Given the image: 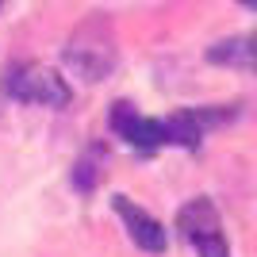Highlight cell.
I'll list each match as a JSON object with an SVG mask.
<instances>
[{"instance_id": "8", "label": "cell", "mask_w": 257, "mask_h": 257, "mask_svg": "<svg viewBox=\"0 0 257 257\" xmlns=\"http://www.w3.org/2000/svg\"><path fill=\"white\" fill-rule=\"evenodd\" d=\"M100 165H104V146H88L73 165V188L81 196H88L100 184Z\"/></svg>"}, {"instance_id": "2", "label": "cell", "mask_w": 257, "mask_h": 257, "mask_svg": "<svg viewBox=\"0 0 257 257\" xmlns=\"http://www.w3.org/2000/svg\"><path fill=\"white\" fill-rule=\"evenodd\" d=\"M177 230L188 246L200 257H230V246L223 238V219H219V207L207 200V196H196L177 211Z\"/></svg>"}, {"instance_id": "1", "label": "cell", "mask_w": 257, "mask_h": 257, "mask_svg": "<svg viewBox=\"0 0 257 257\" xmlns=\"http://www.w3.org/2000/svg\"><path fill=\"white\" fill-rule=\"evenodd\" d=\"M62 62L73 77H81L85 85H100L115 73L119 65V46H115V31L107 16H88L73 27V35L62 46Z\"/></svg>"}, {"instance_id": "6", "label": "cell", "mask_w": 257, "mask_h": 257, "mask_svg": "<svg viewBox=\"0 0 257 257\" xmlns=\"http://www.w3.org/2000/svg\"><path fill=\"white\" fill-rule=\"evenodd\" d=\"M230 119V111H211V107H184V111H173L169 119H161L165 127V146H184V150H196L204 142L207 127Z\"/></svg>"}, {"instance_id": "3", "label": "cell", "mask_w": 257, "mask_h": 257, "mask_svg": "<svg viewBox=\"0 0 257 257\" xmlns=\"http://www.w3.org/2000/svg\"><path fill=\"white\" fill-rule=\"evenodd\" d=\"M8 96L20 104H43V107H65L69 104V85L50 65H16L8 73Z\"/></svg>"}, {"instance_id": "5", "label": "cell", "mask_w": 257, "mask_h": 257, "mask_svg": "<svg viewBox=\"0 0 257 257\" xmlns=\"http://www.w3.org/2000/svg\"><path fill=\"white\" fill-rule=\"evenodd\" d=\"M111 131H115L123 142H131L139 154H154V150L165 146V127H161V119L139 115L135 104H127V100L111 104Z\"/></svg>"}, {"instance_id": "7", "label": "cell", "mask_w": 257, "mask_h": 257, "mask_svg": "<svg viewBox=\"0 0 257 257\" xmlns=\"http://www.w3.org/2000/svg\"><path fill=\"white\" fill-rule=\"evenodd\" d=\"M207 62L215 65H234V69H249L257 73V31L249 35H234V39H223L207 50Z\"/></svg>"}, {"instance_id": "9", "label": "cell", "mask_w": 257, "mask_h": 257, "mask_svg": "<svg viewBox=\"0 0 257 257\" xmlns=\"http://www.w3.org/2000/svg\"><path fill=\"white\" fill-rule=\"evenodd\" d=\"M242 8H249V12H257V0H238Z\"/></svg>"}, {"instance_id": "4", "label": "cell", "mask_w": 257, "mask_h": 257, "mask_svg": "<svg viewBox=\"0 0 257 257\" xmlns=\"http://www.w3.org/2000/svg\"><path fill=\"white\" fill-rule=\"evenodd\" d=\"M111 211L123 219V230L131 234V242L139 249H146V253H165L169 234H165V226H161L146 207H139L131 196H111Z\"/></svg>"}]
</instances>
